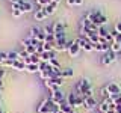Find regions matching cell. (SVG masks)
Segmentation results:
<instances>
[{
    "label": "cell",
    "mask_w": 121,
    "mask_h": 113,
    "mask_svg": "<svg viewBox=\"0 0 121 113\" xmlns=\"http://www.w3.org/2000/svg\"><path fill=\"white\" fill-rule=\"evenodd\" d=\"M85 18H88L92 24L98 26V27H101V26H104L106 23H108V17H106L104 14H101L100 11H89V12L85 15Z\"/></svg>",
    "instance_id": "cell-1"
},
{
    "label": "cell",
    "mask_w": 121,
    "mask_h": 113,
    "mask_svg": "<svg viewBox=\"0 0 121 113\" xmlns=\"http://www.w3.org/2000/svg\"><path fill=\"white\" fill-rule=\"evenodd\" d=\"M76 92L80 93L83 98L92 97V86H91L89 80H86V78H80V80L77 81V85H76Z\"/></svg>",
    "instance_id": "cell-2"
},
{
    "label": "cell",
    "mask_w": 121,
    "mask_h": 113,
    "mask_svg": "<svg viewBox=\"0 0 121 113\" xmlns=\"http://www.w3.org/2000/svg\"><path fill=\"white\" fill-rule=\"evenodd\" d=\"M55 110H59V105L55 104L52 100H48V98H45V100L41 101V104L38 105L36 109V113H52Z\"/></svg>",
    "instance_id": "cell-3"
},
{
    "label": "cell",
    "mask_w": 121,
    "mask_h": 113,
    "mask_svg": "<svg viewBox=\"0 0 121 113\" xmlns=\"http://www.w3.org/2000/svg\"><path fill=\"white\" fill-rule=\"evenodd\" d=\"M67 103L71 105L73 109H79V107H83V97L77 92H71L70 95L67 97Z\"/></svg>",
    "instance_id": "cell-4"
},
{
    "label": "cell",
    "mask_w": 121,
    "mask_h": 113,
    "mask_svg": "<svg viewBox=\"0 0 121 113\" xmlns=\"http://www.w3.org/2000/svg\"><path fill=\"white\" fill-rule=\"evenodd\" d=\"M115 60H117V53H113V51L109 50L108 53L103 54V57H101V63H103L104 66H109V65H112Z\"/></svg>",
    "instance_id": "cell-5"
},
{
    "label": "cell",
    "mask_w": 121,
    "mask_h": 113,
    "mask_svg": "<svg viewBox=\"0 0 121 113\" xmlns=\"http://www.w3.org/2000/svg\"><path fill=\"white\" fill-rule=\"evenodd\" d=\"M76 41H77V44L80 45L82 50H85V51H94V44H92V42H89L86 38L80 36V38H77Z\"/></svg>",
    "instance_id": "cell-6"
},
{
    "label": "cell",
    "mask_w": 121,
    "mask_h": 113,
    "mask_svg": "<svg viewBox=\"0 0 121 113\" xmlns=\"http://www.w3.org/2000/svg\"><path fill=\"white\" fill-rule=\"evenodd\" d=\"M50 100L53 101L55 104H62L64 101H67V98H65V95H64V92L62 90H56V92H52V95H50Z\"/></svg>",
    "instance_id": "cell-7"
},
{
    "label": "cell",
    "mask_w": 121,
    "mask_h": 113,
    "mask_svg": "<svg viewBox=\"0 0 121 113\" xmlns=\"http://www.w3.org/2000/svg\"><path fill=\"white\" fill-rule=\"evenodd\" d=\"M80 45L77 44V41H70V47H68V54L71 57H77L79 53H80Z\"/></svg>",
    "instance_id": "cell-8"
},
{
    "label": "cell",
    "mask_w": 121,
    "mask_h": 113,
    "mask_svg": "<svg viewBox=\"0 0 121 113\" xmlns=\"http://www.w3.org/2000/svg\"><path fill=\"white\" fill-rule=\"evenodd\" d=\"M97 105L98 104H97V101H95V98H94V97L83 98V109H85V110H94Z\"/></svg>",
    "instance_id": "cell-9"
},
{
    "label": "cell",
    "mask_w": 121,
    "mask_h": 113,
    "mask_svg": "<svg viewBox=\"0 0 121 113\" xmlns=\"http://www.w3.org/2000/svg\"><path fill=\"white\" fill-rule=\"evenodd\" d=\"M68 47H70V41L62 39V41H58L55 44V51H68Z\"/></svg>",
    "instance_id": "cell-10"
},
{
    "label": "cell",
    "mask_w": 121,
    "mask_h": 113,
    "mask_svg": "<svg viewBox=\"0 0 121 113\" xmlns=\"http://www.w3.org/2000/svg\"><path fill=\"white\" fill-rule=\"evenodd\" d=\"M108 90H109V95H118V93H121V89H120V86L117 85V83H109L108 86Z\"/></svg>",
    "instance_id": "cell-11"
},
{
    "label": "cell",
    "mask_w": 121,
    "mask_h": 113,
    "mask_svg": "<svg viewBox=\"0 0 121 113\" xmlns=\"http://www.w3.org/2000/svg\"><path fill=\"white\" fill-rule=\"evenodd\" d=\"M48 15L45 14V11H44V8H38L36 9V12L33 14V18H35L36 21H41V20H44V18H47Z\"/></svg>",
    "instance_id": "cell-12"
},
{
    "label": "cell",
    "mask_w": 121,
    "mask_h": 113,
    "mask_svg": "<svg viewBox=\"0 0 121 113\" xmlns=\"http://www.w3.org/2000/svg\"><path fill=\"white\" fill-rule=\"evenodd\" d=\"M52 59H56L55 57V50L53 51H44L41 54V62H50Z\"/></svg>",
    "instance_id": "cell-13"
},
{
    "label": "cell",
    "mask_w": 121,
    "mask_h": 113,
    "mask_svg": "<svg viewBox=\"0 0 121 113\" xmlns=\"http://www.w3.org/2000/svg\"><path fill=\"white\" fill-rule=\"evenodd\" d=\"M59 110L62 112V113H74V109L71 107L67 101H64L62 104H59Z\"/></svg>",
    "instance_id": "cell-14"
},
{
    "label": "cell",
    "mask_w": 121,
    "mask_h": 113,
    "mask_svg": "<svg viewBox=\"0 0 121 113\" xmlns=\"http://www.w3.org/2000/svg\"><path fill=\"white\" fill-rule=\"evenodd\" d=\"M44 85H45V88L50 90V92H56V90H59V89H60L59 86L56 85V83H53V81L50 80V78H48V80H45V81H44Z\"/></svg>",
    "instance_id": "cell-15"
},
{
    "label": "cell",
    "mask_w": 121,
    "mask_h": 113,
    "mask_svg": "<svg viewBox=\"0 0 121 113\" xmlns=\"http://www.w3.org/2000/svg\"><path fill=\"white\" fill-rule=\"evenodd\" d=\"M56 6H58V2H52V3H48L47 6H44L45 14H47V15H52L56 11Z\"/></svg>",
    "instance_id": "cell-16"
},
{
    "label": "cell",
    "mask_w": 121,
    "mask_h": 113,
    "mask_svg": "<svg viewBox=\"0 0 121 113\" xmlns=\"http://www.w3.org/2000/svg\"><path fill=\"white\" fill-rule=\"evenodd\" d=\"M12 69H17V71H26V63L21 62V60H15L14 65H12Z\"/></svg>",
    "instance_id": "cell-17"
},
{
    "label": "cell",
    "mask_w": 121,
    "mask_h": 113,
    "mask_svg": "<svg viewBox=\"0 0 121 113\" xmlns=\"http://www.w3.org/2000/svg\"><path fill=\"white\" fill-rule=\"evenodd\" d=\"M26 71L27 73H39V65H36V63H29V65H26Z\"/></svg>",
    "instance_id": "cell-18"
},
{
    "label": "cell",
    "mask_w": 121,
    "mask_h": 113,
    "mask_svg": "<svg viewBox=\"0 0 121 113\" xmlns=\"http://www.w3.org/2000/svg\"><path fill=\"white\" fill-rule=\"evenodd\" d=\"M20 11L23 14H27V12H32V5L29 2H23L21 6H20Z\"/></svg>",
    "instance_id": "cell-19"
},
{
    "label": "cell",
    "mask_w": 121,
    "mask_h": 113,
    "mask_svg": "<svg viewBox=\"0 0 121 113\" xmlns=\"http://www.w3.org/2000/svg\"><path fill=\"white\" fill-rule=\"evenodd\" d=\"M53 30H55V33H65V29H64V24L62 23H55L53 24Z\"/></svg>",
    "instance_id": "cell-20"
},
{
    "label": "cell",
    "mask_w": 121,
    "mask_h": 113,
    "mask_svg": "<svg viewBox=\"0 0 121 113\" xmlns=\"http://www.w3.org/2000/svg\"><path fill=\"white\" fill-rule=\"evenodd\" d=\"M41 30H43V29H39V27H32V29H30V32H29V38H32V39H36Z\"/></svg>",
    "instance_id": "cell-21"
},
{
    "label": "cell",
    "mask_w": 121,
    "mask_h": 113,
    "mask_svg": "<svg viewBox=\"0 0 121 113\" xmlns=\"http://www.w3.org/2000/svg\"><path fill=\"white\" fill-rule=\"evenodd\" d=\"M109 112V104L104 103V101H101L100 104H98V113H108Z\"/></svg>",
    "instance_id": "cell-22"
},
{
    "label": "cell",
    "mask_w": 121,
    "mask_h": 113,
    "mask_svg": "<svg viewBox=\"0 0 121 113\" xmlns=\"http://www.w3.org/2000/svg\"><path fill=\"white\" fill-rule=\"evenodd\" d=\"M98 36H100V38H104V39H106V38H108V35H109V30H106V27H104V26H101V27H98Z\"/></svg>",
    "instance_id": "cell-23"
},
{
    "label": "cell",
    "mask_w": 121,
    "mask_h": 113,
    "mask_svg": "<svg viewBox=\"0 0 121 113\" xmlns=\"http://www.w3.org/2000/svg\"><path fill=\"white\" fill-rule=\"evenodd\" d=\"M24 50L27 51V54H29V56L38 54V50H36V47H35V45H27V47H24Z\"/></svg>",
    "instance_id": "cell-24"
},
{
    "label": "cell",
    "mask_w": 121,
    "mask_h": 113,
    "mask_svg": "<svg viewBox=\"0 0 121 113\" xmlns=\"http://www.w3.org/2000/svg\"><path fill=\"white\" fill-rule=\"evenodd\" d=\"M8 59L9 60H20V54H18L17 51H8Z\"/></svg>",
    "instance_id": "cell-25"
},
{
    "label": "cell",
    "mask_w": 121,
    "mask_h": 113,
    "mask_svg": "<svg viewBox=\"0 0 121 113\" xmlns=\"http://www.w3.org/2000/svg\"><path fill=\"white\" fill-rule=\"evenodd\" d=\"M111 51H113V53H121V44L120 42H112L111 44Z\"/></svg>",
    "instance_id": "cell-26"
},
{
    "label": "cell",
    "mask_w": 121,
    "mask_h": 113,
    "mask_svg": "<svg viewBox=\"0 0 121 113\" xmlns=\"http://www.w3.org/2000/svg\"><path fill=\"white\" fill-rule=\"evenodd\" d=\"M73 69L71 68H65V69H62V77H73Z\"/></svg>",
    "instance_id": "cell-27"
},
{
    "label": "cell",
    "mask_w": 121,
    "mask_h": 113,
    "mask_svg": "<svg viewBox=\"0 0 121 113\" xmlns=\"http://www.w3.org/2000/svg\"><path fill=\"white\" fill-rule=\"evenodd\" d=\"M48 63H50V65H52L53 68H56V69H60V63H59V62H58L56 59H52V60H50Z\"/></svg>",
    "instance_id": "cell-28"
},
{
    "label": "cell",
    "mask_w": 121,
    "mask_h": 113,
    "mask_svg": "<svg viewBox=\"0 0 121 113\" xmlns=\"http://www.w3.org/2000/svg\"><path fill=\"white\" fill-rule=\"evenodd\" d=\"M12 65H14V60L6 59L5 62H2V65H0V66H8V68H12Z\"/></svg>",
    "instance_id": "cell-29"
},
{
    "label": "cell",
    "mask_w": 121,
    "mask_h": 113,
    "mask_svg": "<svg viewBox=\"0 0 121 113\" xmlns=\"http://www.w3.org/2000/svg\"><path fill=\"white\" fill-rule=\"evenodd\" d=\"M21 14H23V12H21L20 9H12V15H14L15 18H18V17H20V15H21Z\"/></svg>",
    "instance_id": "cell-30"
},
{
    "label": "cell",
    "mask_w": 121,
    "mask_h": 113,
    "mask_svg": "<svg viewBox=\"0 0 121 113\" xmlns=\"http://www.w3.org/2000/svg\"><path fill=\"white\" fill-rule=\"evenodd\" d=\"M6 59H8V53H0V60H2V62H5Z\"/></svg>",
    "instance_id": "cell-31"
},
{
    "label": "cell",
    "mask_w": 121,
    "mask_h": 113,
    "mask_svg": "<svg viewBox=\"0 0 121 113\" xmlns=\"http://www.w3.org/2000/svg\"><path fill=\"white\" fill-rule=\"evenodd\" d=\"M23 0H11V5H21Z\"/></svg>",
    "instance_id": "cell-32"
},
{
    "label": "cell",
    "mask_w": 121,
    "mask_h": 113,
    "mask_svg": "<svg viewBox=\"0 0 121 113\" xmlns=\"http://www.w3.org/2000/svg\"><path fill=\"white\" fill-rule=\"evenodd\" d=\"M115 30H117L118 33H121V23H118V24L115 26Z\"/></svg>",
    "instance_id": "cell-33"
},
{
    "label": "cell",
    "mask_w": 121,
    "mask_h": 113,
    "mask_svg": "<svg viewBox=\"0 0 121 113\" xmlns=\"http://www.w3.org/2000/svg\"><path fill=\"white\" fill-rule=\"evenodd\" d=\"M83 3V0H76V6H79V5H82Z\"/></svg>",
    "instance_id": "cell-34"
},
{
    "label": "cell",
    "mask_w": 121,
    "mask_h": 113,
    "mask_svg": "<svg viewBox=\"0 0 121 113\" xmlns=\"http://www.w3.org/2000/svg\"><path fill=\"white\" fill-rule=\"evenodd\" d=\"M3 88V80H0V89Z\"/></svg>",
    "instance_id": "cell-35"
},
{
    "label": "cell",
    "mask_w": 121,
    "mask_h": 113,
    "mask_svg": "<svg viewBox=\"0 0 121 113\" xmlns=\"http://www.w3.org/2000/svg\"><path fill=\"white\" fill-rule=\"evenodd\" d=\"M52 113H62L60 110H55V112H52Z\"/></svg>",
    "instance_id": "cell-36"
},
{
    "label": "cell",
    "mask_w": 121,
    "mask_h": 113,
    "mask_svg": "<svg viewBox=\"0 0 121 113\" xmlns=\"http://www.w3.org/2000/svg\"><path fill=\"white\" fill-rule=\"evenodd\" d=\"M0 113H5V112H3V110H2V109H0Z\"/></svg>",
    "instance_id": "cell-37"
},
{
    "label": "cell",
    "mask_w": 121,
    "mask_h": 113,
    "mask_svg": "<svg viewBox=\"0 0 121 113\" xmlns=\"http://www.w3.org/2000/svg\"><path fill=\"white\" fill-rule=\"evenodd\" d=\"M0 90H2V89H0Z\"/></svg>",
    "instance_id": "cell-38"
}]
</instances>
